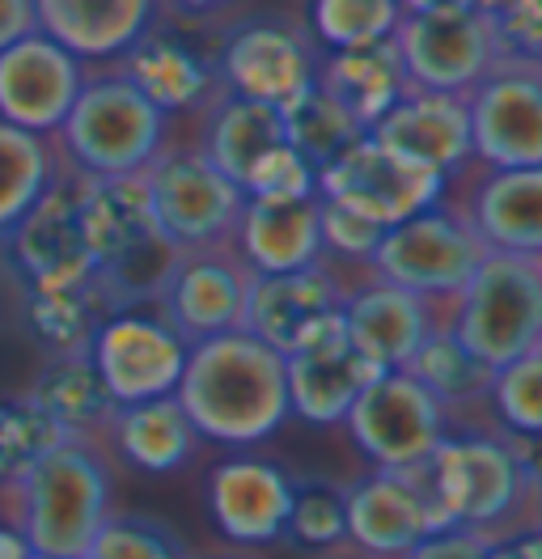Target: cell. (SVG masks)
<instances>
[{"label":"cell","instance_id":"7a4b0ae2","mask_svg":"<svg viewBox=\"0 0 542 559\" xmlns=\"http://www.w3.org/2000/svg\"><path fill=\"white\" fill-rule=\"evenodd\" d=\"M424 484L445 530H474L483 538L534 530L539 471L530 441L508 432H445L424 462Z\"/></svg>","mask_w":542,"mask_h":559},{"label":"cell","instance_id":"ee69618b","mask_svg":"<svg viewBox=\"0 0 542 559\" xmlns=\"http://www.w3.org/2000/svg\"><path fill=\"white\" fill-rule=\"evenodd\" d=\"M483 559H542L539 530H512V534H500V538H487Z\"/></svg>","mask_w":542,"mask_h":559},{"label":"cell","instance_id":"9c48e42d","mask_svg":"<svg viewBox=\"0 0 542 559\" xmlns=\"http://www.w3.org/2000/svg\"><path fill=\"white\" fill-rule=\"evenodd\" d=\"M187 340L169 326L162 310H110L90 335V365L98 369L102 385L110 394V403H144V399H162L174 394V385L182 378L187 365Z\"/></svg>","mask_w":542,"mask_h":559},{"label":"cell","instance_id":"83f0119b","mask_svg":"<svg viewBox=\"0 0 542 559\" xmlns=\"http://www.w3.org/2000/svg\"><path fill=\"white\" fill-rule=\"evenodd\" d=\"M119 76L132 81L136 94H144L162 115H187L212 98L216 72L212 64L196 56L182 38L162 35V31H144L132 47L119 56Z\"/></svg>","mask_w":542,"mask_h":559},{"label":"cell","instance_id":"c3c4849f","mask_svg":"<svg viewBox=\"0 0 542 559\" xmlns=\"http://www.w3.org/2000/svg\"><path fill=\"white\" fill-rule=\"evenodd\" d=\"M178 9H196V13H203V9H216V4H225V0H174Z\"/></svg>","mask_w":542,"mask_h":559},{"label":"cell","instance_id":"d6a6232c","mask_svg":"<svg viewBox=\"0 0 542 559\" xmlns=\"http://www.w3.org/2000/svg\"><path fill=\"white\" fill-rule=\"evenodd\" d=\"M406 373L424 385V390H433L445 412L479 403L483 390H487V378H492V369L479 365L471 352L445 331V322H437L433 335H428V340L420 344V352L406 360Z\"/></svg>","mask_w":542,"mask_h":559},{"label":"cell","instance_id":"484cf974","mask_svg":"<svg viewBox=\"0 0 542 559\" xmlns=\"http://www.w3.org/2000/svg\"><path fill=\"white\" fill-rule=\"evenodd\" d=\"M314 85H318L361 132H373V128L386 119V110L411 90L394 38L365 43V47H339V51L318 56Z\"/></svg>","mask_w":542,"mask_h":559},{"label":"cell","instance_id":"5bb4252c","mask_svg":"<svg viewBox=\"0 0 542 559\" xmlns=\"http://www.w3.org/2000/svg\"><path fill=\"white\" fill-rule=\"evenodd\" d=\"M394 47H399L411 90L462 94V98L500 60L496 43L474 9L467 13H403V22L394 31Z\"/></svg>","mask_w":542,"mask_h":559},{"label":"cell","instance_id":"f35d334b","mask_svg":"<svg viewBox=\"0 0 542 559\" xmlns=\"http://www.w3.org/2000/svg\"><path fill=\"white\" fill-rule=\"evenodd\" d=\"M284 534H288L297 547H309V551H331V547H339V543H347L343 488L322 484V479L293 484V500H288Z\"/></svg>","mask_w":542,"mask_h":559},{"label":"cell","instance_id":"8d00e7d4","mask_svg":"<svg viewBox=\"0 0 542 559\" xmlns=\"http://www.w3.org/2000/svg\"><path fill=\"white\" fill-rule=\"evenodd\" d=\"M68 441L64 432L34 407L26 394L0 399V488L17 484L47 450Z\"/></svg>","mask_w":542,"mask_h":559},{"label":"cell","instance_id":"f6af8a7d","mask_svg":"<svg viewBox=\"0 0 542 559\" xmlns=\"http://www.w3.org/2000/svg\"><path fill=\"white\" fill-rule=\"evenodd\" d=\"M34 26V0H0V51L17 38H26Z\"/></svg>","mask_w":542,"mask_h":559},{"label":"cell","instance_id":"5b68a950","mask_svg":"<svg viewBox=\"0 0 542 559\" xmlns=\"http://www.w3.org/2000/svg\"><path fill=\"white\" fill-rule=\"evenodd\" d=\"M169 119L136 94L119 72L85 76L72 110L56 132V153L72 175L85 178H132L166 148Z\"/></svg>","mask_w":542,"mask_h":559},{"label":"cell","instance_id":"3957f363","mask_svg":"<svg viewBox=\"0 0 542 559\" xmlns=\"http://www.w3.org/2000/svg\"><path fill=\"white\" fill-rule=\"evenodd\" d=\"M9 525L31 543L34 556H85L102 518L110 513V462L98 441L68 437L4 488Z\"/></svg>","mask_w":542,"mask_h":559},{"label":"cell","instance_id":"74e56055","mask_svg":"<svg viewBox=\"0 0 542 559\" xmlns=\"http://www.w3.org/2000/svg\"><path fill=\"white\" fill-rule=\"evenodd\" d=\"M85 559H196L169 525L140 513H106L98 534L90 538Z\"/></svg>","mask_w":542,"mask_h":559},{"label":"cell","instance_id":"836d02e7","mask_svg":"<svg viewBox=\"0 0 542 559\" xmlns=\"http://www.w3.org/2000/svg\"><path fill=\"white\" fill-rule=\"evenodd\" d=\"M280 123H284V140L302 153L314 170H322L327 162H335L347 144H356L365 136L318 85L305 90L302 98H293L288 106H280Z\"/></svg>","mask_w":542,"mask_h":559},{"label":"cell","instance_id":"d4e9b609","mask_svg":"<svg viewBox=\"0 0 542 559\" xmlns=\"http://www.w3.org/2000/svg\"><path fill=\"white\" fill-rule=\"evenodd\" d=\"M229 246L250 276H280V272H302L309 263H322L318 195L297 204L246 200L237 212Z\"/></svg>","mask_w":542,"mask_h":559},{"label":"cell","instance_id":"f907efd6","mask_svg":"<svg viewBox=\"0 0 542 559\" xmlns=\"http://www.w3.org/2000/svg\"><path fill=\"white\" fill-rule=\"evenodd\" d=\"M361 559H373V556H361Z\"/></svg>","mask_w":542,"mask_h":559},{"label":"cell","instance_id":"e575fe53","mask_svg":"<svg viewBox=\"0 0 542 559\" xmlns=\"http://www.w3.org/2000/svg\"><path fill=\"white\" fill-rule=\"evenodd\" d=\"M483 399L500 424V432L534 445L542 432V348L492 369Z\"/></svg>","mask_w":542,"mask_h":559},{"label":"cell","instance_id":"6da1fadb","mask_svg":"<svg viewBox=\"0 0 542 559\" xmlns=\"http://www.w3.org/2000/svg\"><path fill=\"white\" fill-rule=\"evenodd\" d=\"M174 399L200 432V441L234 450L259 445L288 419L284 356L241 326L208 335L187 348Z\"/></svg>","mask_w":542,"mask_h":559},{"label":"cell","instance_id":"30bf717a","mask_svg":"<svg viewBox=\"0 0 542 559\" xmlns=\"http://www.w3.org/2000/svg\"><path fill=\"white\" fill-rule=\"evenodd\" d=\"M445 191H449V178L399 157L394 148H386L369 132L318 170V195L322 200L347 204L381 229L433 209L437 200H445Z\"/></svg>","mask_w":542,"mask_h":559},{"label":"cell","instance_id":"52a82bcc","mask_svg":"<svg viewBox=\"0 0 542 559\" xmlns=\"http://www.w3.org/2000/svg\"><path fill=\"white\" fill-rule=\"evenodd\" d=\"M347 437L377 471H415L449 432V412L406 369H381L347 407Z\"/></svg>","mask_w":542,"mask_h":559},{"label":"cell","instance_id":"f546056e","mask_svg":"<svg viewBox=\"0 0 542 559\" xmlns=\"http://www.w3.org/2000/svg\"><path fill=\"white\" fill-rule=\"evenodd\" d=\"M280 140H284V123H280V110L275 106L225 94V98L212 103L208 119H203L200 153L221 175L234 178L237 187H241V178L250 175V166L268 148H275Z\"/></svg>","mask_w":542,"mask_h":559},{"label":"cell","instance_id":"7402d4cb","mask_svg":"<svg viewBox=\"0 0 542 559\" xmlns=\"http://www.w3.org/2000/svg\"><path fill=\"white\" fill-rule=\"evenodd\" d=\"M343 284L327 263H309L302 272H280V276H250L246 284V310H241V331L263 340L280 356L293 352L305 335L339 314L343 306Z\"/></svg>","mask_w":542,"mask_h":559},{"label":"cell","instance_id":"4316f807","mask_svg":"<svg viewBox=\"0 0 542 559\" xmlns=\"http://www.w3.org/2000/svg\"><path fill=\"white\" fill-rule=\"evenodd\" d=\"M102 437L140 475H174L200 450V432L191 428L174 394L110 407Z\"/></svg>","mask_w":542,"mask_h":559},{"label":"cell","instance_id":"e0dca14e","mask_svg":"<svg viewBox=\"0 0 542 559\" xmlns=\"http://www.w3.org/2000/svg\"><path fill=\"white\" fill-rule=\"evenodd\" d=\"M81 85L85 64L43 31H31L0 51V123L34 136H56Z\"/></svg>","mask_w":542,"mask_h":559},{"label":"cell","instance_id":"60d3db41","mask_svg":"<svg viewBox=\"0 0 542 559\" xmlns=\"http://www.w3.org/2000/svg\"><path fill=\"white\" fill-rule=\"evenodd\" d=\"M474 13L483 17L500 60L539 64L542 56V0H479Z\"/></svg>","mask_w":542,"mask_h":559},{"label":"cell","instance_id":"7c38bea8","mask_svg":"<svg viewBox=\"0 0 542 559\" xmlns=\"http://www.w3.org/2000/svg\"><path fill=\"white\" fill-rule=\"evenodd\" d=\"M81 191L85 178L64 166L56 182L38 195V204L4 234L26 288H72L98 276L94 250L81 225Z\"/></svg>","mask_w":542,"mask_h":559},{"label":"cell","instance_id":"4dcf8cb0","mask_svg":"<svg viewBox=\"0 0 542 559\" xmlns=\"http://www.w3.org/2000/svg\"><path fill=\"white\" fill-rule=\"evenodd\" d=\"M64 170L56 140L0 123V238L38 204V195Z\"/></svg>","mask_w":542,"mask_h":559},{"label":"cell","instance_id":"ba28073f","mask_svg":"<svg viewBox=\"0 0 542 559\" xmlns=\"http://www.w3.org/2000/svg\"><path fill=\"white\" fill-rule=\"evenodd\" d=\"M483 254L487 250L467 229V221L445 200H437L433 209L415 212L381 234L369 259V272L437 306V301H449L471 280Z\"/></svg>","mask_w":542,"mask_h":559},{"label":"cell","instance_id":"8992f818","mask_svg":"<svg viewBox=\"0 0 542 559\" xmlns=\"http://www.w3.org/2000/svg\"><path fill=\"white\" fill-rule=\"evenodd\" d=\"M136 178L144 187L153 229L169 250L229 242L246 195L200 148H162Z\"/></svg>","mask_w":542,"mask_h":559},{"label":"cell","instance_id":"44dd1931","mask_svg":"<svg viewBox=\"0 0 542 559\" xmlns=\"http://www.w3.org/2000/svg\"><path fill=\"white\" fill-rule=\"evenodd\" d=\"M462 200H445L467 221L483 250L496 254H542V170H487L471 162Z\"/></svg>","mask_w":542,"mask_h":559},{"label":"cell","instance_id":"ac0fdd59","mask_svg":"<svg viewBox=\"0 0 542 559\" xmlns=\"http://www.w3.org/2000/svg\"><path fill=\"white\" fill-rule=\"evenodd\" d=\"M361 352L352 348L343 318H322L293 352H284V390H288V416L305 419L314 428L343 424L352 399L377 378Z\"/></svg>","mask_w":542,"mask_h":559},{"label":"cell","instance_id":"603a6c76","mask_svg":"<svg viewBox=\"0 0 542 559\" xmlns=\"http://www.w3.org/2000/svg\"><path fill=\"white\" fill-rule=\"evenodd\" d=\"M399 157L453 178L471 166V119L462 94H433V90H406L399 103L386 110V119L369 132Z\"/></svg>","mask_w":542,"mask_h":559},{"label":"cell","instance_id":"d6986e66","mask_svg":"<svg viewBox=\"0 0 542 559\" xmlns=\"http://www.w3.org/2000/svg\"><path fill=\"white\" fill-rule=\"evenodd\" d=\"M208 513L221 538L237 547H268L284 538L293 479L268 457H225L208 471Z\"/></svg>","mask_w":542,"mask_h":559},{"label":"cell","instance_id":"681fc988","mask_svg":"<svg viewBox=\"0 0 542 559\" xmlns=\"http://www.w3.org/2000/svg\"><path fill=\"white\" fill-rule=\"evenodd\" d=\"M31 559H85V556H31Z\"/></svg>","mask_w":542,"mask_h":559},{"label":"cell","instance_id":"f1b7e54d","mask_svg":"<svg viewBox=\"0 0 542 559\" xmlns=\"http://www.w3.org/2000/svg\"><path fill=\"white\" fill-rule=\"evenodd\" d=\"M26 399L64 437H76V441H98L102 424H106L110 407H115L110 394H106V385H102L98 369L90 365L85 352L47 356V365L34 373Z\"/></svg>","mask_w":542,"mask_h":559},{"label":"cell","instance_id":"7dc6e473","mask_svg":"<svg viewBox=\"0 0 542 559\" xmlns=\"http://www.w3.org/2000/svg\"><path fill=\"white\" fill-rule=\"evenodd\" d=\"M31 556H34L31 543H26L9 522H0V559H31Z\"/></svg>","mask_w":542,"mask_h":559},{"label":"cell","instance_id":"cb8c5ba5","mask_svg":"<svg viewBox=\"0 0 542 559\" xmlns=\"http://www.w3.org/2000/svg\"><path fill=\"white\" fill-rule=\"evenodd\" d=\"M157 0H34V26L81 64L119 60L153 31Z\"/></svg>","mask_w":542,"mask_h":559},{"label":"cell","instance_id":"8fae6325","mask_svg":"<svg viewBox=\"0 0 542 559\" xmlns=\"http://www.w3.org/2000/svg\"><path fill=\"white\" fill-rule=\"evenodd\" d=\"M471 162L487 170H542V72L526 60H496L467 94Z\"/></svg>","mask_w":542,"mask_h":559},{"label":"cell","instance_id":"1f68e13d","mask_svg":"<svg viewBox=\"0 0 542 559\" xmlns=\"http://www.w3.org/2000/svg\"><path fill=\"white\" fill-rule=\"evenodd\" d=\"M102 314H110V310L102 301L98 280L72 284V288H26V326L47 348V356L90 348V335L102 322Z\"/></svg>","mask_w":542,"mask_h":559},{"label":"cell","instance_id":"b9f144b4","mask_svg":"<svg viewBox=\"0 0 542 559\" xmlns=\"http://www.w3.org/2000/svg\"><path fill=\"white\" fill-rule=\"evenodd\" d=\"M381 225H373L369 216L352 212L347 204H335V200H322L318 195V238H322V259L335 254L343 263H361L369 267L373 250L381 242Z\"/></svg>","mask_w":542,"mask_h":559},{"label":"cell","instance_id":"ffe728a7","mask_svg":"<svg viewBox=\"0 0 542 559\" xmlns=\"http://www.w3.org/2000/svg\"><path fill=\"white\" fill-rule=\"evenodd\" d=\"M343 331L373 369H406V360L437 326V306L386 280H365L343 293Z\"/></svg>","mask_w":542,"mask_h":559},{"label":"cell","instance_id":"d590c367","mask_svg":"<svg viewBox=\"0 0 542 559\" xmlns=\"http://www.w3.org/2000/svg\"><path fill=\"white\" fill-rule=\"evenodd\" d=\"M399 22H403L399 0H309V26L327 51L394 38Z\"/></svg>","mask_w":542,"mask_h":559},{"label":"cell","instance_id":"2e32d148","mask_svg":"<svg viewBox=\"0 0 542 559\" xmlns=\"http://www.w3.org/2000/svg\"><path fill=\"white\" fill-rule=\"evenodd\" d=\"M347 543L373 559H403L424 534L445 530L433 491L424 484V466L415 471H377L343 491Z\"/></svg>","mask_w":542,"mask_h":559},{"label":"cell","instance_id":"7bdbcfd3","mask_svg":"<svg viewBox=\"0 0 542 559\" xmlns=\"http://www.w3.org/2000/svg\"><path fill=\"white\" fill-rule=\"evenodd\" d=\"M487 538L474 530H433L403 559H483Z\"/></svg>","mask_w":542,"mask_h":559},{"label":"cell","instance_id":"4fadbf2b","mask_svg":"<svg viewBox=\"0 0 542 559\" xmlns=\"http://www.w3.org/2000/svg\"><path fill=\"white\" fill-rule=\"evenodd\" d=\"M246 284L250 272L229 242L178 250L169 259V272L153 306L187 344H200L208 335H225L241 326Z\"/></svg>","mask_w":542,"mask_h":559},{"label":"cell","instance_id":"9a60e30c","mask_svg":"<svg viewBox=\"0 0 542 559\" xmlns=\"http://www.w3.org/2000/svg\"><path fill=\"white\" fill-rule=\"evenodd\" d=\"M212 72L221 76L225 94L280 110L302 98L305 90H314L318 51L305 31L288 22H246L221 43Z\"/></svg>","mask_w":542,"mask_h":559},{"label":"cell","instance_id":"277c9868","mask_svg":"<svg viewBox=\"0 0 542 559\" xmlns=\"http://www.w3.org/2000/svg\"><path fill=\"white\" fill-rule=\"evenodd\" d=\"M445 331L479 365L500 369L508 360L542 348V254H496L479 259L471 280L445 301Z\"/></svg>","mask_w":542,"mask_h":559},{"label":"cell","instance_id":"ab89813d","mask_svg":"<svg viewBox=\"0 0 542 559\" xmlns=\"http://www.w3.org/2000/svg\"><path fill=\"white\" fill-rule=\"evenodd\" d=\"M241 195L246 200H263V204H297V200H314L318 195V170L305 162L302 153L280 140L268 148L250 175L241 178Z\"/></svg>","mask_w":542,"mask_h":559},{"label":"cell","instance_id":"bcb514c9","mask_svg":"<svg viewBox=\"0 0 542 559\" xmlns=\"http://www.w3.org/2000/svg\"><path fill=\"white\" fill-rule=\"evenodd\" d=\"M403 13H467L479 0H399Z\"/></svg>","mask_w":542,"mask_h":559}]
</instances>
